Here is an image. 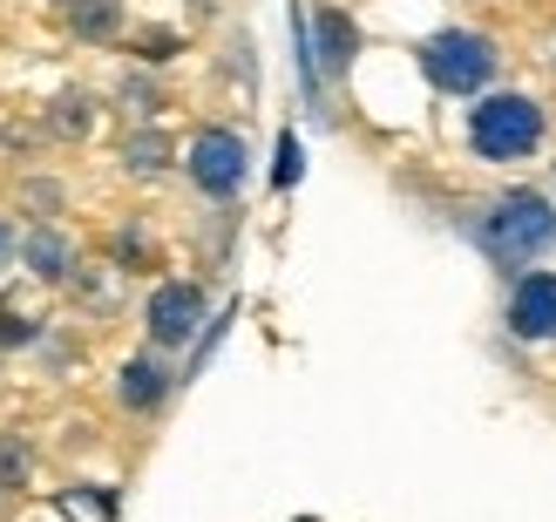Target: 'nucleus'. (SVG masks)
<instances>
[{
	"label": "nucleus",
	"instance_id": "nucleus-1",
	"mask_svg": "<svg viewBox=\"0 0 556 522\" xmlns=\"http://www.w3.org/2000/svg\"><path fill=\"white\" fill-rule=\"evenodd\" d=\"M468 244H476L503 279H516V271H530L556 252V204L536 183H503L495 198H482L468 211Z\"/></svg>",
	"mask_w": 556,
	"mask_h": 522
},
{
	"label": "nucleus",
	"instance_id": "nucleus-2",
	"mask_svg": "<svg viewBox=\"0 0 556 522\" xmlns=\"http://www.w3.org/2000/svg\"><path fill=\"white\" fill-rule=\"evenodd\" d=\"M414 68L428 75L434 96L476 102V96H489L495 81H503V41H495L489 27L448 21V27H434V35H421V48H414Z\"/></svg>",
	"mask_w": 556,
	"mask_h": 522
},
{
	"label": "nucleus",
	"instance_id": "nucleus-3",
	"mask_svg": "<svg viewBox=\"0 0 556 522\" xmlns=\"http://www.w3.org/2000/svg\"><path fill=\"white\" fill-rule=\"evenodd\" d=\"M462 136L482 163H530L549 143V102L530 89H489L468 102Z\"/></svg>",
	"mask_w": 556,
	"mask_h": 522
},
{
	"label": "nucleus",
	"instance_id": "nucleus-4",
	"mask_svg": "<svg viewBox=\"0 0 556 522\" xmlns=\"http://www.w3.org/2000/svg\"><path fill=\"white\" fill-rule=\"evenodd\" d=\"M184 177H190V190H198V198L238 204V198H244V177H252V150H244L238 129L204 123V129L184 143Z\"/></svg>",
	"mask_w": 556,
	"mask_h": 522
},
{
	"label": "nucleus",
	"instance_id": "nucleus-5",
	"mask_svg": "<svg viewBox=\"0 0 556 522\" xmlns=\"http://www.w3.org/2000/svg\"><path fill=\"white\" fill-rule=\"evenodd\" d=\"M204 313H211L204 285H190V279H163V285L143 298V333H150L156 353H184V346H198Z\"/></svg>",
	"mask_w": 556,
	"mask_h": 522
},
{
	"label": "nucleus",
	"instance_id": "nucleus-6",
	"mask_svg": "<svg viewBox=\"0 0 556 522\" xmlns=\"http://www.w3.org/2000/svg\"><path fill=\"white\" fill-rule=\"evenodd\" d=\"M503 326L522 346H549L556 340V271H543V265L516 271L509 292H503Z\"/></svg>",
	"mask_w": 556,
	"mask_h": 522
},
{
	"label": "nucleus",
	"instance_id": "nucleus-7",
	"mask_svg": "<svg viewBox=\"0 0 556 522\" xmlns=\"http://www.w3.org/2000/svg\"><path fill=\"white\" fill-rule=\"evenodd\" d=\"M177 380H184V373L163 360L156 346H143V353H129V360L116 367V407H123V415H136V421H150V415H163V407H170Z\"/></svg>",
	"mask_w": 556,
	"mask_h": 522
},
{
	"label": "nucleus",
	"instance_id": "nucleus-8",
	"mask_svg": "<svg viewBox=\"0 0 556 522\" xmlns=\"http://www.w3.org/2000/svg\"><path fill=\"white\" fill-rule=\"evenodd\" d=\"M21 265L35 271L41 285H68L75 279V238L62 225H35V231L21 238Z\"/></svg>",
	"mask_w": 556,
	"mask_h": 522
},
{
	"label": "nucleus",
	"instance_id": "nucleus-9",
	"mask_svg": "<svg viewBox=\"0 0 556 522\" xmlns=\"http://www.w3.org/2000/svg\"><path fill=\"white\" fill-rule=\"evenodd\" d=\"M62 27H68L75 41L102 48V41L123 35V0H68V8H62Z\"/></svg>",
	"mask_w": 556,
	"mask_h": 522
},
{
	"label": "nucleus",
	"instance_id": "nucleus-10",
	"mask_svg": "<svg viewBox=\"0 0 556 522\" xmlns=\"http://www.w3.org/2000/svg\"><path fill=\"white\" fill-rule=\"evenodd\" d=\"M96 109H102V102H96L89 89H62V96L48 102V136H54V143H89Z\"/></svg>",
	"mask_w": 556,
	"mask_h": 522
},
{
	"label": "nucleus",
	"instance_id": "nucleus-11",
	"mask_svg": "<svg viewBox=\"0 0 556 522\" xmlns=\"http://www.w3.org/2000/svg\"><path fill=\"white\" fill-rule=\"evenodd\" d=\"M177 163V143L163 129H150V123H136L129 136H123V170L129 177H163Z\"/></svg>",
	"mask_w": 556,
	"mask_h": 522
},
{
	"label": "nucleus",
	"instance_id": "nucleus-12",
	"mask_svg": "<svg viewBox=\"0 0 556 522\" xmlns=\"http://www.w3.org/2000/svg\"><path fill=\"white\" fill-rule=\"evenodd\" d=\"M35 482V442L27 434H0V496H21V488Z\"/></svg>",
	"mask_w": 556,
	"mask_h": 522
},
{
	"label": "nucleus",
	"instance_id": "nucleus-13",
	"mask_svg": "<svg viewBox=\"0 0 556 522\" xmlns=\"http://www.w3.org/2000/svg\"><path fill=\"white\" fill-rule=\"evenodd\" d=\"M116 102H123V116H129V123H150L156 109H163V81L143 75V68H129V75L116 81Z\"/></svg>",
	"mask_w": 556,
	"mask_h": 522
},
{
	"label": "nucleus",
	"instance_id": "nucleus-14",
	"mask_svg": "<svg viewBox=\"0 0 556 522\" xmlns=\"http://www.w3.org/2000/svg\"><path fill=\"white\" fill-rule=\"evenodd\" d=\"M299 170H305V156H299V136L286 129V136H278V170H271V183H278V190H292Z\"/></svg>",
	"mask_w": 556,
	"mask_h": 522
},
{
	"label": "nucleus",
	"instance_id": "nucleus-15",
	"mask_svg": "<svg viewBox=\"0 0 556 522\" xmlns=\"http://www.w3.org/2000/svg\"><path fill=\"white\" fill-rule=\"evenodd\" d=\"M116 258H123V265H150V258H156V244H150V231H136V225H123V231H116Z\"/></svg>",
	"mask_w": 556,
	"mask_h": 522
},
{
	"label": "nucleus",
	"instance_id": "nucleus-16",
	"mask_svg": "<svg viewBox=\"0 0 556 522\" xmlns=\"http://www.w3.org/2000/svg\"><path fill=\"white\" fill-rule=\"evenodd\" d=\"M41 340V319H21V313H0V346H35Z\"/></svg>",
	"mask_w": 556,
	"mask_h": 522
},
{
	"label": "nucleus",
	"instance_id": "nucleus-17",
	"mask_svg": "<svg viewBox=\"0 0 556 522\" xmlns=\"http://www.w3.org/2000/svg\"><path fill=\"white\" fill-rule=\"evenodd\" d=\"M21 198L35 204V211H62V183H48V177H27V183H21Z\"/></svg>",
	"mask_w": 556,
	"mask_h": 522
},
{
	"label": "nucleus",
	"instance_id": "nucleus-18",
	"mask_svg": "<svg viewBox=\"0 0 556 522\" xmlns=\"http://www.w3.org/2000/svg\"><path fill=\"white\" fill-rule=\"evenodd\" d=\"M136 54H143V62H170V54H177V35L150 27V35H136Z\"/></svg>",
	"mask_w": 556,
	"mask_h": 522
},
{
	"label": "nucleus",
	"instance_id": "nucleus-19",
	"mask_svg": "<svg viewBox=\"0 0 556 522\" xmlns=\"http://www.w3.org/2000/svg\"><path fill=\"white\" fill-rule=\"evenodd\" d=\"M21 252V238H14V225H8V217H0V265H8Z\"/></svg>",
	"mask_w": 556,
	"mask_h": 522
},
{
	"label": "nucleus",
	"instance_id": "nucleus-20",
	"mask_svg": "<svg viewBox=\"0 0 556 522\" xmlns=\"http://www.w3.org/2000/svg\"><path fill=\"white\" fill-rule=\"evenodd\" d=\"M543 68L556 75V27H549V35H543Z\"/></svg>",
	"mask_w": 556,
	"mask_h": 522
},
{
	"label": "nucleus",
	"instance_id": "nucleus-21",
	"mask_svg": "<svg viewBox=\"0 0 556 522\" xmlns=\"http://www.w3.org/2000/svg\"><path fill=\"white\" fill-rule=\"evenodd\" d=\"M54 8H68V0H54Z\"/></svg>",
	"mask_w": 556,
	"mask_h": 522
},
{
	"label": "nucleus",
	"instance_id": "nucleus-22",
	"mask_svg": "<svg viewBox=\"0 0 556 522\" xmlns=\"http://www.w3.org/2000/svg\"><path fill=\"white\" fill-rule=\"evenodd\" d=\"M549 177H556V163H549Z\"/></svg>",
	"mask_w": 556,
	"mask_h": 522
}]
</instances>
